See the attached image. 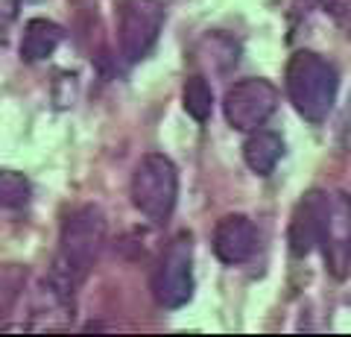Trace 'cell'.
Wrapping results in <instances>:
<instances>
[{"label": "cell", "mask_w": 351, "mask_h": 337, "mask_svg": "<svg viewBox=\"0 0 351 337\" xmlns=\"http://www.w3.org/2000/svg\"><path fill=\"white\" fill-rule=\"evenodd\" d=\"M106 244V217L97 205H82L71 211L62 223L59 249L53 258V270L47 276V288L56 290L62 299H73L76 288L88 279Z\"/></svg>", "instance_id": "1"}, {"label": "cell", "mask_w": 351, "mask_h": 337, "mask_svg": "<svg viewBox=\"0 0 351 337\" xmlns=\"http://www.w3.org/2000/svg\"><path fill=\"white\" fill-rule=\"evenodd\" d=\"M284 80H287V97L293 108L307 124L316 126L328 121L339 91V77L331 62L313 50H299L290 56Z\"/></svg>", "instance_id": "2"}, {"label": "cell", "mask_w": 351, "mask_h": 337, "mask_svg": "<svg viewBox=\"0 0 351 337\" xmlns=\"http://www.w3.org/2000/svg\"><path fill=\"white\" fill-rule=\"evenodd\" d=\"M135 209L152 223H167L179 200V170L161 153H147L132 170L129 185Z\"/></svg>", "instance_id": "3"}, {"label": "cell", "mask_w": 351, "mask_h": 337, "mask_svg": "<svg viewBox=\"0 0 351 337\" xmlns=\"http://www.w3.org/2000/svg\"><path fill=\"white\" fill-rule=\"evenodd\" d=\"M152 297L161 308L176 311L193 297V237L188 232L176 235L158 258L152 273Z\"/></svg>", "instance_id": "4"}, {"label": "cell", "mask_w": 351, "mask_h": 337, "mask_svg": "<svg viewBox=\"0 0 351 337\" xmlns=\"http://www.w3.org/2000/svg\"><path fill=\"white\" fill-rule=\"evenodd\" d=\"M278 108V89L269 80L249 77L234 82L223 97V112L228 126L240 132H252L269 121Z\"/></svg>", "instance_id": "5"}, {"label": "cell", "mask_w": 351, "mask_h": 337, "mask_svg": "<svg viewBox=\"0 0 351 337\" xmlns=\"http://www.w3.org/2000/svg\"><path fill=\"white\" fill-rule=\"evenodd\" d=\"M164 27V3L161 0H126L120 6V56L126 62H141L156 47Z\"/></svg>", "instance_id": "6"}, {"label": "cell", "mask_w": 351, "mask_h": 337, "mask_svg": "<svg viewBox=\"0 0 351 337\" xmlns=\"http://www.w3.org/2000/svg\"><path fill=\"white\" fill-rule=\"evenodd\" d=\"M319 246L328 270L337 279H346L351 267V200L346 194H328V214Z\"/></svg>", "instance_id": "7"}, {"label": "cell", "mask_w": 351, "mask_h": 337, "mask_svg": "<svg viewBox=\"0 0 351 337\" xmlns=\"http://www.w3.org/2000/svg\"><path fill=\"white\" fill-rule=\"evenodd\" d=\"M325 214H328V194L325 191H307L304 197L295 202L293 220H290V253L295 258L311 255L319 246V237L325 229Z\"/></svg>", "instance_id": "8"}, {"label": "cell", "mask_w": 351, "mask_h": 337, "mask_svg": "<svg viewBox=\"0 0 351 337\" xmlns=\"http://www.w3.org/2000/svg\"><path fill=\"white\" fill-rule=\"evenodd\" d=\"M258 249V229L246 214H226L214 229V255L228 267L246 264Z\"/></svg>", "instance_id": "9"}, {"label": "cell", "mask_w": 351, "mask_h": 337, "mask_svg": "<svg viewBox=\"0 0 351 337\" xmlns=\"http://www.w3.org/2000/svg\"><path fill=\"white\" fill-rule=\"evenodd\" d=\"M281 156H284V141L278 132H272V129L258 126V129H252L249 138L243 141V161L258 176H269L281 161Z\"/></svg>", "instance_id": "10"}, {"label": "cell", "mask_w": 351, "mask_h": 337, "mask_svg": "<svg viewBox=\"0 0 351 337\" xmlns=\"http://www.w3.org/2000/svg\"><path fill=\"white\" fill-rule=\"evenodd\" d=\"M64 38V30L53 24L47 18H32L27 21L24 36H21V59L24 62H44L59 50Z\"/></svg>", "instance_id": "11"}, {"label": "cell", "mask_w": 351, "mask_h": 337, "mask_svg": "<svg viewBox=\"0 0 351 337\" xmlns=\"http://www.w3.org/2000/svg\"><path fill=\"white\" fill-rule=\"evenodd\" d=\"M27 276L29 273L24 264H0V320L9 317L24 297Z\"/></svg>", "instance_id": "12"}, {"label": "cell", "mask_w": 351, "mask_h": 337, "mask_svg": "<svg viewBox=\"0 0 351 337\" xmlns=\"http://www.w3.org/2000/svg\"><path fill=\"white\" fill-rule=\"evenodd\" d=\"M182 100H184V112H188L193 121L205 124L211 117V108H214V91L211 85L205 82V77H191L184 82V91H182Z\"/></svg>", "instance_id": "13"}, {"label": "cell", "mask_w": 351, "mask_h": 337, "mask_svg": "<svg viewBox=\"0 0 351 337\" xmlns=\"http://www.w3.org/2000/svg\"><path fill=\"white\" fill-rule=\"evenodd\" d=\"M29 194L32 188L24 173L0 167V205L3 209H24L29 202Z\"/></svg>", "instance_id": "14"}, {"label": "cell", "mask_w": 351, "mask_h": 337, "mask_svg": "<svg viewBox=\"0 0 351 337\" xmlns=\"http://www.w3.org/2000/svg\"><path fill=\"white\" fill-rule=\"evenodd\" d=\"M322 6H325L334 18H339V21L351 18V0H322Z\"/></svg>", "instance_id": "15"}]
</instances>
